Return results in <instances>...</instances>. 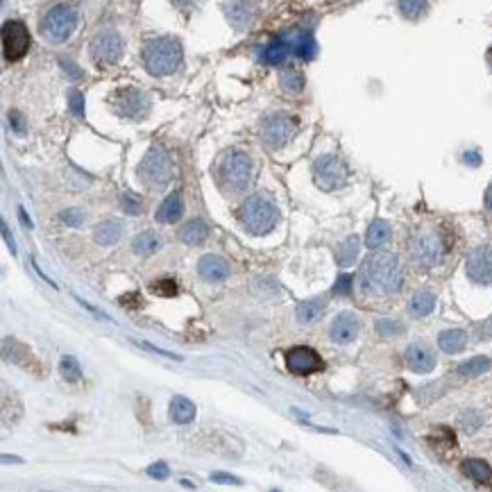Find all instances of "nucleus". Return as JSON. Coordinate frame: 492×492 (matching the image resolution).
I'll list each match as a JSON object with an SVG mask.
<instances>
[{
  "instance_id": "f257e3e1",
  "label": "nucleus",
  "mask_w": 492,
  "mask_h": 492,
  "mask_svg": "<svg viewBox=\"0 0 492 492\" xmlns=\"http://www.w3.org/2000/svg\"><path fill=\"white\" fill-rule=\"evenodd\" d=\"M361 290L370 297H388L404 286V266L393 252L377 250L363 261L359 274Z\"/></svg>"
},
{
  "instance_id": "f03ea898",
  "label": "nucleus",
  "mask_w": 492,
  "mask_h": 492,
  "mask_svg": "<svg viewBox=\"0 0 492 492\" xmlns=\"http://www.w3.org/2000/svg\"><path fill=\"white\" fill-rule=\"evenodd\" d=\"M447 252H449V236L438 225L417 227L408 238V259L422 270L441 266Z\"/></svg>"
},
{
  "instance_id": "7ed1b4c3",
  "label": "nucleus",
  "mask_w": 492,
  "mask_h": 492,
  "mask_svg": "<svg viewBox=\"0 0 492 492\" xmlns=\"http://www.w3.org/2000/svg\"><path fill=\"white\" fill-rule=\"evenodd\" d=\"M252 173H255V166H252L250 154L241 150L225 152L215 163V180L227 196H241L248 191V186L252 184Z\"/></svg>"
},
{
  "instance_id": "20e7f679",
  "label": "nucleus",
  "mask_w": 492,
  "mask_h": 492,
  "mask_svg": "<svg viewBox=\"0 0 492 492\" xmlns=\"http://www.w3.org/2000/svg\"><path fill=\"white\" fill-rule=\"evenodd\" d=\"M238 220L252 236H266L279 222V207L268 193H257L241 207Z\"/></svg>"
},
{
  "instance_id": "39448f33",
  "label": "nucleus",
  "mask_w": 492,
  "mask_h": 492,
  "mask_svg": "<svg viewBox=\"0 0 492 492\" xmlns=\"http://www.w3.org/2000/svg\"><path fill=\"white\" fill-rule=\"evenodd\" d=\"M182 46L180 41L170 39V36H159L145 43L143 48V66L150 75L163 78L175 73L182 66Z\"/></svg>"
},
{
  "instance_id": "423d86ee",
  "label": "nucleus",
  "mask_w": 492,
  "mask_h": 492,
  "mask_svg": "<svg viewBox=\"0 0 492 492\" xmlns=\"http://www.w3.org/2000/svg\"><path fill=\"white\" fill-rule=\"evenodd\" d=\"M139 180L143 182L148 189H163L170 180H173V161L166 154L163 148H150L143 161L137 168Z\"/></svg>"
},
{
  "instance_id": "0eeeda50",
  "label": "nucleus",
  "mask_w": 492,
  "mask_h": 492,
  "mask_svg": "<svg viewBox=\"0 0 492 492\" xmlns=\"http://www.w3.org/2000/svg\"><path fill=\"white\" fill-rule=\"evenodd\" d=\"M78 27V10L71 5H55L41 21V34L52 43L69 41Z\"/></svg>"
},
{
  "instance_id": "6e6552de",
  "label": "nucleus",
  "mask_w": 492,
  "mask_h": 492,
  "mask_svg": "<svg viewBox=\"0 0 492 492\" xmlns=\"http://www.w3.org/2000/svg\"><path fill=\"white\" fill-rule=\"evenodd\" d=\"M313 182L327 193L338 191L347 182V166L336 154H323L313 161Z\"/></svg>"
},
{
  "instance_id": "1a4fd4ad",
  "label": "nucleus",
  "mask_w": 492,
  "mask_h": 492,
  "mask_svg": "<svg viewBox=\"0 0 492 492\" xmlns=\"http://www.w3.org/2000/svg\"><path fill=\"white\" fill-rule=\"evenodd\" d=\"M111 107H114L118 116L141 121V118H145L148 111H150V95L143 93L141 89L125 86V89H118V91L111 95Z\"/></svg>"
},
{
  "instance_id": "9d476101",
  "label": "nucleus",
  "mask_w": 492,
  "mask_h": 492,
  "mask_svg": "<svg viewBox=\"0 0 492 492\" xmlns=\"http://www.w3.org/2000/svg\"><path fill=\"white\" fill-rule=\"evenodd\" d=\"M125 43L121 39V34L114 32V30H102L91 39L89 43V55H91L95 66H111L116 64L123 55Z\"/></svg>"
},
{
  "instance_id": "9b49d317",
  "label": "nucleus",
  "mask_w": 492,
  "mask_h": 492,
  "mask_svg": "<svg viewBox=\"0 0 492 492\" xmlns=\"http://www.w3.org/2000/svg\"><path fill=\"white\" fill-rule=\"evenodd\" d=\"M295 132H297V125H295L293 118L286 116V114H274L263 123L261 139H263V143L268 148L279 150V148H284L288 141L295 137Z\"/></svg>"
},
{
  "instance_id": "f8f14e48",
  "label": "nucleus",
  "mask_w": 492,
  "mask_h": 492,
  "mask_svg": "<svg viewBox=\"0 0 492 492\" xmlns=\"http://www.w3.org/2000/svg\"><path fill=\"white\" fill-rule=\"evenodd\" d=\"M30 50V32L21 21H7L3 25V52L7 62H19Z\"/></svg>"
},
{
  "instance_id": "ddd939ff",
  "label": "nucleus",
  "mask_w": 492,
  "mask_h": 492,
  "mask_svg": "<svg viewBox=\"0 0 492 492\" xmlns=\"http://www.w3.org/2000/svg\"><path fill=\"white\" fill-rule=\"evenodd\" d=\"M465 272L467 279H472L474 284L481 286H492V245H479L467 255L465 261Z\"/></svg>"
},
{
  "instance_id": "4468645a",
  "label": "nucleus",
  "mask_w": 492,
  "mask_h": 492,
  "mask_svg": "<svg viewBox=\"0 0 492 492\" xmlns=\"http://www.w3.org/2000/svg\"><path fill=\"white\" fill-rule=\"evenodd\" d=\"M286 368L290 375H297V377H307V375H313V372H320L325 368L323 359H320V354L316 349H311L307 345H300V347H293L286 352Z\"/></svg>"
},
{
  "instance_id": "2eb2a0df",
  "label": "nucleus",
  "mask_w": 492,
  "mask_h": 492,
  "mask_svg": "<svg viewBox=\"0 0 492 492\" xmlns=\"http://www.w3.org/2000/svg\"><path fill=\"white\" fill-rule=\"evenodd\" d=\"M359 331H361V320L356 318L352 311H342L333 318V323L329 327V338L336 342V345H349V342L356 340Z\"/></svg>"
},
{
  "instance_id": "dca6fc26",
  "label": "nucleus",
  "mask_w": 492,
  "mask_h": 492,
  "mask_svg": "<svg viewBox=\"0 0 492 492\" xmlns=\"http://www.w3.org/2000/svg\"><path fill=\"white\" fill-rule=\"evenodd\" d=\"M404 361L408 370L417 372V375H429L436 368V354L427 342H411L404 352Z\"/></svg>"
},
{
  "instance_id": "f3484780",
  "label": "nucleus",
  "mask_w": 492,
  "mask_h": 492,
  "mask_svg": "<svg viewBox=\"0 0 492 492\" xmlns=\"http://www.w3.org/2000/svg\"><path fill=\"white\" fill-rule=\"evenodd\" d=\"M229 25L234 30H248L255 25L257 21V5L255 3H227L222 5Z\"/></svg>"
},
{
  "instance_id": "a211bd4d",
  "label": "nucleus",
  "mask_w": 492,
  "mask_h": 492,
  "mask_svg": "<svg viewBox=\"0 0 492 492\" xmlns=\"http://www.w3.org/2000/svg\"><path fill=\"white\" fill-rule=\"evenodd\" d=\"M198 272L202 279L215 284V281H225L229 277V263L218 255H204L198 261Z\"/></svg>"
},
{
  "instance_id": "6ab92c4d",
  "label": "nucleus",
  "mask_w": 492,
  "mask_h": 492,
  "mask_svg": "<svg viewBox=\"0 0 492 492\" xmlns=\"http://www.w3.org/2000/svg\"><path fill=\"white\" fill-rule=\"evenodd\" d=\"M182 213H184L182 196L180 193H170V196L159 204V209H156L154 218H156V222H163V225H173V222L182 218Z\"/></svg>"
},
{
  "instance_id": "aec40b11",
  "label": "nucleus",
  "mask_w": 492,
  "mask_h": 492,
  "mask_svg": "<svg viewBox=\"0 0 492 492\" xmlns=\"http://www.w3.org/2000/svg\"><path fill=\"white\" fill-rule=\"evenodd\" d=\"M390 236H393L390 222L377 218V220L368 227V234H365V245H368L372 252H377L379 248H384V245L390 241Z\"/></svg>"
},
{
  "instance_id": "412c9836",
  "label": "nucleus",
  "mask_w": 492,
  "mask_h": 492,
  "mask_svg": "<svg viewBox=\"0 0 492 492\" xmlns=\"http://www.w3.org/2000/svg\"><path fill=\"white\" fill-rule=\"evenodd\" d=\"M467 345V333L463 329H445L438 333V347L447 354L463 352Z\"/></svg>"
},
{
  "instance_id": "4be33fe9",
  "label": "nucleus",
  "mask_w": 492,
  "mask_h": 492,
  "mask_svg": "<svg viewBox=\"0 0 492 492\" xmlns=\"http://www.w3.org/2000/svg\"><path fill=\"white\" fill-rule=\"evenodd\" d=\"M327 309V302L325 297H313V300H307V302H300L295 309V316L300 320L302 325H313L316 320L323 316Z\"/></svg>"
},
{
  "instance_id": "5701e85b",
  "label": "nucleus",
  "mask_w": 492,
  "mask_h": 492,
  "mask_svg": "<svg viewBox=\"0 0 492 492\" xmlns=\"http://www.w3.org/2000/svg\"><path fill=\"white\" fill-rule=\"evenodd\" d=\"M170 417L177 424H189L196 417V404L189 397H182V395H175L170 399Z\"/></svg>"
},
{
  "instance_id": "b1692460",
  "label": "nucleus",
  "mask_w": 492,
  "mask_h": 492,
  "mask_svg": "<svg viewBox=\"0 0 492 492\" xmlns=\"http://www.w3.org/2000/svg\"><path fill=\"white\" fill-rule=\"evenodd\" d=\"M434 309H436V295L431 293L429 288L417 290L411 297V302H408V311H411L415 318H427Z\"/></svg>"
},
{
  "instance_id": "393cba45",
  "label": "nucleus",
  "mask_w": 492,
  "mask_h": 492,
  "mask_svg": "<svg viewBox=\"0 0 492 492\" xmlns=\"http://www.w3.org/2000/svg\"><path fill=\"white\" fill-rule=\"evenodd\" d=\"M121 234H123V225L114 218L102 220L100 225H95V229H93L95 243H100V245H114L118 238H121Z\"/></svg>"
},
{
  "instance_id": "a878e982",
  "label": "nucleus",
  "mask_w": 492,
  "mask_h": 492,
  "mask_svg": "<svg viewBox=\"0 0 492 492\" xmlns=\"http://www.w3.org/2000/svg\"><path fill=\"white\" fill-rule=\"evenodd\" d=\"M361 252V241L359 236H347L345 241L338 245V252H336V261L340 268H349L356 263V257H359Z\"/></svg>"
},
{
  "instance_id": "bb28decb",
  "label": "nucleus",
  "mask_w": 492,
  "mask_h": 492,
  "mask_svg": "<svg viewBox=\"0 0 492 492\" xmlns=\"http://www.w3.org/2000/svg\"><path fill=\"white\" fill-rule=\"evenodd\" d=\"M207 236H209V227H207V222L200 218L186 222L180 232V238L186 245H202L207 241Z\"/></svg>"
},
{
  "instance_id": "cd10ccee",
  "label": "nucleus",
  "mask_w": 492,
  "mask_h": 492,
  "mask_svg": "<svg viewBox=\"0 0 492 492\" xmlns=\"http://www.w3.org/2000/svg\"><path fill=\"white\" fill-rule=\"evenodd\" d=\"M463 472L465 476H469L474 483H490L492 481V467L481 458H467L463 460Z\"/></svg>"
},
{
  "instance_id": "c85d7f7f",
  "label": "nucleus",
  "mask_w": 492,
  "mask_h": 492,
  "mask_svg": "<svg viewBox=\"0 0 492 492\" xmlns=\"http://www.w3.org/2000/svg\"><path fill=\"white\" fill-rule=\"evenodd\" d=\"M288 52H290V41L288 39H277V41H272L270 46L263 48V52H261V62L270 64V66H279V64H284Z\"/></svg>"
},
{
  "instance_id": "c756f323",
  "label": "nucleus",
  "mask_w": 492,
  "mask_h": 492,
  "mask_svg": "<svg viewBox=\"0 0 492 492\" xmlns=\"http://www.w3.org/2000/svg\"><path fill=\"white\" fill-rule=\"evenodd\" d=\"M159 245H161V241H159V236H156L154 232H141V234L134 236V241H132L134 252L141 255V257L152 255V252L159 250Z\"/></svg>"
},
{
  "instance_id": "7c9ffc66",
  "label": "nucleus",
  "mask_w": 492,
  "mask_h": 492,
  "mask_svg": "<svg viewBox=\"0 0 492 492\" xmlns=\"http://www.w3.org/2000/svg\"><path fill=\"white\" fill-rule=\"evenodd\" d=\"M279 82H281V89L290 95H297L304 91V75L297 69H286L281 73Z\"/></svg>"
},
{
  "instance_id": "2f4dec72",
  "label": "nucleus",
  "mask_w": 492,
  "mask_h": 492,
  "mask_svg": "<svg viewBox=\"0 0 492 492\" xmlns=\"http://www.w3.org/2000/svg\"><path fill=\"white\" fill-rule=\"evenodd\" d=\"M490 365H492V363H490L488 356H474V359L460 363L456 372H458L460 377H479V375H483L486 370H490Z\"/></svg>"
},
{
  "instance_id": "473e14b6",
  "label": "nucleus",
  "mask_w": 492,
  "mask_h": 492,
  "mask_svg": "<svg viewBox=\"0 0 492 492\" xmlns=\"http://www.w3.org/2000/svg\"><path fill=\"white\" fill-rule=\"evenodd\" d=\"M59 375H62L66 382H80L82 379V368H80V361L75 359V356H71V354H66L59 359Z\"/></svg>"
},
{
  "instance_id": "72a5a7b5",
  "label": "nucleus",
  "mask_w": 492,
  "mask_h": 492,
  "mask_svg": "<svg viewBox=\"0 0 492 492\" xmlns=\"http://www.w3.org/2000/svg\"><path fill=\"white\" fill-rule=\"evenodd\" d=\"M377 333L382 338H395V336H399V333H404V325L393 318H382L377 323Z\"/></svg>"
},
{
  "instance_id": "f704fd0d",
  "label": "nucleus",
  "mask_w": 492,
  "mask_h": 492,
  "mask_svg": "<svg viewBox=\"0 0 492 492\" xmlns=\"http://www.w3.org/2000/svg\"><path fill=\"white\" fill-rule=\"evenodd\" d=\"M316 50H318V46H316V41H313V36L309 32H302L300 39H297V43H295L297 55H300L302 59H313Z\"/></svg>"
},
{
  "instance_id": "c9c22d12",
  "label": "nucleus",
  "mask_w": 492,
  "mask_h": 492,
  "mask_svg": "<svg viewBox=\"0 0 492 492\" xmlns=\"http://www.w3.org/2000/svg\"><path fill=\"white\" fill-rule=\"evenodd\" d=\"M397 7H399V12L404 14L406 19H417V16H422V14L429 10V5H427V3H422V0H415V3H408V0H401V3H399Z\"/></svg>"
},
{
  "instance_id": "e433bc0d",
  "label": "nucleus",
  "mask_w": 492,
  "mask_h": 492,
  "mask_svg": "<svg viewBox=\"0 0 492 492\" xmlns=\"http://www.w3.org/2000/svg\"><path fill=\"white\" fill-rule=\"evenodd\" d=\"M150 290L154 295H163V297H173L177 295V284L173 279H161V281H154L150 284Z\"/></svg>"
},
{
  "instance_id": "4c0bfd02",
  "label": "nucleus",
  "mask_w": 492,
  "mask_h": 492,
  "mask_svg": "<svg viewBox=\"0 0 492 492\" xmlns=\"http://www.w3.org/2000/svg\"><path fill=\"white\" fill-rule=\"evenodd\" d=\"M121 204H123L125 211L132 213V215L141 213V200L137 196H132V193H121Z\"/></svg>"
},
{
  "instance_id": "58836bf2",
  "label": "nucleus",
  "mask_w": 492,
  "mask_h": 492,
  "mask_svg": "<svg viewBox=\"0 0 492 492\" xmlns=\"http://www.w3.org/2000/svg\"><path fill=\"white\" fill-rule=\"evenodd\" d=\"M62 220L71 227H80L82 222H84V211H80V209H66V211H62Z\"/></svg>"
},
{
  "instance_id": "ea45409f",
  "label": "nucleus",
  "mask_w": 492,
  "mask_h": 492,
  "mask_svg": "<svg viewBox=\"0 0 492 492\" xmlns=\"http://www.w3.org/2000/svg\"><path fill=\"white\" fill-rule=\"evenodd\" d=\"M69 100H71L73 114H75V116H84V95H82L80 91H75V89H71V91H69Z\"/></svg>"
},
{
  "instance_id": "a19ab883",
  "label": "nucleus",
  "mask_w": 492,
  "mask_h": 492,
  "mask_svg": "<svg viewBox=\"0 0 492 492\" xmlns=\"http://www.w3.org/2000/svg\"><path fill=\"white\" fill-rule=\"evenodd\" d=\"M148 474L152 476V479H159V481H163V479H168V474H170V469H168V465L166 463H152L150 467H148Z\"/></svg>"
},
{
  "instance_id": "79ce46f5",
  "label": "nucleus",
  "mask_w": 492,
  "mask_h": 492,
  "mask_svg": "<svg viewBox=\"0 0 492 492\" xmlns=\"http://www.w3.org/2000/svg\"><path fill=\"white\" fill-rule=\"evenodd\" d=\"M349 290H352V277H349V274H340L336 286H333V293L336 295H349Z\"/></svg>"
},
{
  "instance_id": "37998d69",
  "label": "nucleus",
  "mask_w": 492,
  "mask_h": 492,
  "mask_svg": "<svg viewBox=\"0 0 492 492\" xmlns=\"http://www.w3.org/2000/svg\"><path fill=\"white\" fill-rule=\"evenodd\" d=\"M211 481H215V483H232V486H241V479H236V476H232V474H222V472L211 474Z\"/></svg>"
},
{
  "instance_id": "c03bdc74",
  "label": "nucleus",
  "mask_w": 492,
  "mask_h": 492,
  "mask_svg": "<svg viewBox=\"0 0 492 492\" xmlns=\"http://www.w3.org/2000/svg\"><path fill=\"white\" fill-rule=\"evenodd\" d=\"M3 236H5V241H7V245H10V250H12V255H14V252H16V248H14V238L10 236V232H7L5 222H3Z\"/></svg>"
},
{
  "instance_id": "a18cd8bd",
  "label": "nucleus",
  "mask_w": 492,
  "mask_h": 492,
  "mask_svg": "<svg viewBox=\"0 0 492 492\" xmlns=\"http://www.w3.org/2000/svg\"><path fill=\"white\" fill-rule=\"evenodd\" d=\"M486 209L492 213V182H490V186L486 189Z\"/></svg>"
}]
</instances>
